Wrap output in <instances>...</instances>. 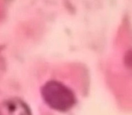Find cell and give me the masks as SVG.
<instances>
[{"label": "cell", "mask_w": 132, "mask_h": 115, "mask_svg": "<svg viewBox=\"0 0 132 115\" xmlns=\"http://www.w3.org/2000/svg\"><path fill=\"white\" fill-rule=\"evenodd\" d=\"M0 115H32V113L23 100L10 99L0 104Z\"/></svg>", "instance_id": "2"}, {"label": "cell", "mask_w": 132, "mask_h": 115, "mask_svg": "<svg viewBox=\"0 0 132 115\" xmlns=\"http://www.w3.org/2000/svg\"><path fill=\"white\" fill-rule=\"evenodd\" d=\"M41 93L45 104L57 111H68L76 103V95L72 90L55 80L46 82L41 87Z\"/></svg>", "instance_id": "1"}]
</instances>
